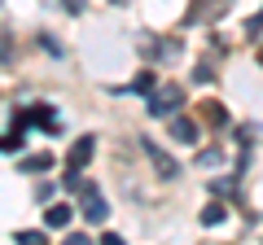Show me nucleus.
Returning a JSON list of instances; mask_svg holds the SVG:
<instances>
[{"instance_id":"nucleus-13","label":"nucleus","mask_w":263,"mask_h":245,"mask_svg":"<svg viewBox=\"0 0 263 245\" xmlns=\"http://www.w3.org/2000/svg\"><path fill=\"white\" fill-rule=\"evenodd\" d=\"M246 31H250V35H254V39H259V35H263V13H254V18H250V22H246Z\"/></svg>"},{"instance_id":"nucleus-15","label":"nucleus","mask_w":263,"mask_h":245,"mask_svg":"<svg viewBox=\"0 0 263 245\" xmlns=\"http://www.w3.org/2000/svg\"><path fill=\"white\" fill-rule=\"evenodd\" d=\"M101 245H123V236H119V232H105V236H101Z\"/></svg>"},{"instance_id":"nucleus-9","label":"nucleus","mask_w":263,"mask_h":245,"mask_svg":"<svg viewBox=\"0 0 263 245\" xmlns=\"http://www.w3.org/2000/svg\"><path fill=\"white\" fill-rule=\"evenodd\" d=\"M44 223L48 228H66V223H70V206H48L44 210Z\"/></svg>"},{"instance_id":"nucleus-5","label":"nucleus","mask_w":263,"mask_h":245,"mask_svg":"<svg viewBox=\"0 0 263 245\" xmlns=\"http://www.w3.org/2000/svg\"><path fill=\"white\" fill-rule=\"evenodd\" d=\"M233 0H202V5H193L189 9V22H202V18H215V13H224Z\"/></svg>"},{"instance_id":"nucleus-6","label":"nucleus","mask_w":263,"mask_h":245,"mask_svg":"<svg viewBox=\"0 0 263 245\" xmlns=\"http://www.w3.org/2000/svg\"><path fill=\"white\" fill-rule=\"evenodd\" d=\"M171 136H176L180 145H193V140H197V122H189V118H180V114H171Z\"/></svg>"},{"instance_id":"nucleus-8","label":"nucleus","mask_w":263,"mask_h":245,"mask_svg":"<svg viewBox=\"0 0 263 245\" xmlns=\"http://www.w3.org/2000/svg\"><path fill=\"white\" fill-rule=\"evenodd\" d=\"M48 167H53V153H31V158H22V171H31V175H40Z\"/></svg>"},{"instance_id":"nucleus-4","label":"nucleus","mask_w":263,"mask_h":245,"mask_svg":"<svg viewBox=\"0 0 263 245\" xmlns=\"http://www.w3.org/2000/svg\"><path fill=\"white\" fill-rule=\"evenodd\" d=\"M145 153H149V162L158 167V175H162V179H176V175H180V167H176V162H171V158H167V153H162L154 140H145Z\"/></svg>"},{"instance_id":"nucleus-3","label":"nucleus","mask_w":263,"mask_h":245,"mask_svg":"<svg viewBox=\"0 0 263 245\" xmlns=\"http://www.w3.org/2000/svg\"><path fill=\"white\" fill-rule=\"evenodd\" d=\"M92 153H97V140L92 136H79V140L70 145V153H66V171H84Z\"/></svg>"},{"instance_id":"nucleus-16","label":"nucleus","mask_w":263,"mask_h":245,"mask_svg":"<svg viewBox=\"0 0 263 245\" xmlns=\"http://www.w3.org/2000/svg\"><path fill=\"white\" fill-rule=\"evenodd\" d=\"M259 66H263V48H259Z\"/></svg>"},{"instance_id":"nucleus-11","label":"nucleus","mask_w":263,"mask_h":245,"mask_svg":"<svg viewBox=\"0 0 263 245\" xmlns=\"http://www.w3.org/2000/svg\"><path fill=\"white\" fill-rule=\"evenodd\" d=\"M22 140H27V136H18V132L0 136V153H13V149H22Z\"/></svg>"},{"instance_id":"nucleus-10","label":"nucleus","mask_w":263,"mask_h":245,"mask_svg":"<svg viewBox=\"0 0 263 245\" xmlns=\"http://www.w3.org/2000/svg\"><path fill=\"white\" fill-rule=\"evenodd\" d=\"M149 88H154V70H141V75L127 84V92H149Z\"/></svg>"},{"instance_id":"nucleus-1","label":"nucleus","mask_w":263,"mask_h":245,"mask_svg":"<svg viewBox=\"0 0 263 245\" xmlns=\"http://www.w3.org/2000/svg\"><path fill=\"white\" fill-rule=\"evenodd\" d=\"M180 105H184V88L180 84H162L149 92V114L154 118H171V114H180Z\"/></svg>"},{"instance_id":"nucleus-2","label":"nucleus","mask_w":263,"mask_h":245,"mask_svg":"<svg viewBox=\"0 0 263 245\" xmlns=\"http://www.w3.org/2000/svg\"><path fill=\"white\" fill-rule=\"evenodd\" d=\"M79 193H84V197H79V210H84V219H88V223H105V215H110L105 197L92 189V184H88V189H79Z\"/></svg>"},{"instance_id":"nucleus-7","label":"nucleus","mask_w":263,"mask_h":245,"mask_svg":"<svg viewBox=\"0 0 263 245\" xmlns=\"http://www.w3.org/2000/svg\"><path fill=\"white\" fill-rule=\"evenodd\" d=\"M224 219H228V206H224V201H211V206L202 210V223H206V228H219Z\"/></svg>"},{"instance_id":"nucleus-12","label":"nucleus","mask_w":263,"mask_h":245,"mask_svg":"<svg viewBox=\"0 0 263 245\" xmlns=\"http://www.w3.org/2000/svg\"><path fill=\"white\" fill-rule=\"evenodd\" d=\"M18 245H48V236H44V232H22Z\"/></svg>"},{"instance_id":"nucleus-14","label":"nucleus","mask_w":263,"mask_h":245,"mask_svg":"<svg viewBox=\"0 0 263 245\" xmlns=\"http://www.w3.org/2000/svg\"><path fill=\"white\" fill-rule=\"evenodd\" d=\"M62 245H92V241H88V236H84V232H75V236H66V241H62Z\"/></svg>"}]
</instances>
